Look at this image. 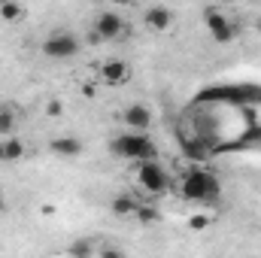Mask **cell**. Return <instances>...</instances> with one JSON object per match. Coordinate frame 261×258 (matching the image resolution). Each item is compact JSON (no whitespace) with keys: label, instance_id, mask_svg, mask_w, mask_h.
Listing matches in <instances>:
<instances>
[{"label":"cell","instance_id":"cell-8","mask_svg":"<svg viewBox=\"0 0 261 258\" xmlns=\"http://www.w3.org/2000/svg\"><path fill=\"white\" fill-rule=\"evenodd\" d=\"M100 79L107 85H122V82L130 79V67L122 58H113V61H107V64L100 67Z\"/></svg>","mask_w":261,"mask_h":258},{"label":"cell","instance_id":"cell-9","mask_svg":"<svg viewBox=\"0 0 261 258\" xmlns=\"http://www.w3.org/2000/svg\"><path fill=\"white\" fill-rule=\"evenodd\" d=\"M173 24V12L167 6H152L146 9V28L149 31H167Z\"/></svg>","mask_w":261,"mask_h":258},{"label":"cell","instance_id":"cell-14","mask_svg":"<svg viewBox=\"0 0 261 258\" xmlns=\"http://www.w3.org/2000/svg\"><path fill=\"white\" fill-rule=\"evenodd\" d=\"M0 18H3V21H18V18H21V6H18L15 0H3V3H0Z\"/></svg>","mask_w":261,"mask_h":258},{"label":"cell","instance_id":"cell-12","mask_svg":"<svg viewBox=\"0 0 261 258\" xmlns=\"http://www.w3.org/2000/svg\"><path fill=\"white\" fill-rule=\"evenodd\" d=\"M21 155H24L21 140H15V137H3V161H21Z\"/></svg>","mask_w":261,"mask_h":258},{"label":"cell","instance_id":"cell-15","mask_svg":"<svg viewBox=\"0 0 261 258\" xmlns=\"http://www.w3.org/2000/svg\"><path fill=\"white\" fill-rule=\"evenodd\" d=\"M67 255H76V258H88V255H94V246L88 243V240H76L70 249H67Z\"/></svg>","mask_w":261,"mask_h":258},{"label":"cell","instance_id":"cell-4","mask_svg":"<svg viewBox=\"0 0 261 258\" xmlns=\"http://www.w3.org/2000/svg\"><path fill=\"white\" fill-rule=\"evenodd\" d=\"M79 52V40L73 34H49L43 40V55L46 58H55V61H64V58H73Z\"/></svg>","mask_w":261,"mask_h":258},{"label":"cell","instance_id":"cell-20","mask_svg":"<svg viewBox=\"0 0 261 258\" xmlns=\"http://www.w3.org/2000/svg\"><path fill=\"white\" fill-rule=\"evenodd\" d=\"M0 161H3V140H0Z\"/></svg>","mask_w":261,"mask_h":258},{"label":"cell","instance_id":"cell-5","mask_svg":"<svg viewBox=\"0 0 261 258\" xmlns=\"http://www.w3.org/2000/svg\"><path fill=\"white\" fill-rule=\"evenodd\" d=\"M203 24H206V31L213 34L216 43H231V40H234V28L228 24V18L222 15V9L206 6V9H203Z\"/></svg>","mask_w":261,"mask_h":258},{"label":"cell","instance_id":"cell-10","mask_svg":"<svg viewBox=\"0 0 261 258\" xmlns=\"http://www.w3.org/2000/svg\"><path fill=\"white\" fill-rule=\"evenodd\" d=\"M49 149H52L55 155H64V158H76V155L82 152V143H79L76 137H58V140H52V143H49Z\"/></svg>","mask_w":261,"mask_h":258},{"label":"cell","instance_id":"cell-16","mask_svg":"<svg viewBox=\"0 0 261 258\" xmlns=\"http://www.w3.org/2000/svg\"><path fill=\"white\" fill-rule=\"evenodd\" d=\"M134 216H137L140 222H158V210H152V207H143V203L137 207V213H134Z\"/></svg>","mask_w":261,"mask_h":258},{"label":"cell","instance_id":"cell-6","mask_svg":"<svg viewBox=\"0 0 261 258\" xmlns=\"http://www.w3.org/2000/svg\"><path fill=\"white\" fill-rule=\"evenodd\" d=\"M94 31H97L103 40H119V37L125 34V21H122V15H119V12H100V15H97V24H94Z\"/></svg>","mask_w":261,"mask_h":258},{"label":"cell","instance_id":"cell-22","mask_svg":"<svg viewBox=\"0 0 261 258\" xmlns=\"http://www.w3.org/2000/svg\"><path fill=\"white\" fill-rule=\"evenodd\" d=\"M258 31H261V18H258Z\"/></svg>","mask_w":261,"mask_h":258},{"label":"cell","instance_id":"cell-3","mask_svg":"<svg viewBox=\"0 0 261 258\" xmlns=\"http://www.w3.org/2000/svg\"><path fill=\"white\" fill-rule=\"evenodd\" d=\"M137 183L146 189L149 194H164L170 189V176H167V170L155 161V158H149V161H140V170H137Z\"/></svg>","mask_w":261,"mask_h":258},{"label":"cell","instance_id":"cell-2","mask_svg":"<svg viewBox=\"0 0 261 258\" xmlns=\"http://www.w3.org/2000/svg\"><path fill=\"white\" fill-rule=\"evenodd\" d=\"M113 155L125 158V161H149V158H158V149L155 143L146 137V131H128V134H119L113 143H110Z\"/></svg>","mask_w":261,"mask_h":258},{"label":"cell","instance_id":"cell-11","mask_svg":"<svg viewBox=\"0 0 261 258\" xmlns=\"http://www.w3.org/2000/svg\"><path fill=\"white\" fill-rule=\"evenodd\" d=\"M18 128V119L12 113V107H0V137H12Z\"/></svg>","mask_w":261,"mask_h":258},{"label":"cell","instance_id":"cell-1","mask_svg":"<svg viewBox=\"0 0 261 258\" xmlns=\"http://www.w3.org/2000/svg\"><path fill=\"white\" fill-rule=\"evenodd\" d=\"M179 194L186 200H197V203H216L222 194V186L210 170H189L179 179Z\"/></svg>","mask_w":261,"mask_h":258},{"label":"cell","instance_id":"cell-17","mask_svg":"<svg viewBox=\"0 0 261 258\" xmlns=\"http://www.w3.org/2000/svg\"><path fill=\"white\" fill-rule=\"evenodd\" d=\"M210 222H213L210 216H203V213H195V216L189 219V228H192V231H203V228H210Z\"/></svg>","mask_w":261,"mask_h":258},{"label":"cell","instance_id":"cell-7","mask_svg":"<svg viewBox=\"0 0 261 258\" xmlns=\"http://www.w3.org/2000/svg\"><path fill=\"white\" fill-rule=\"evenodd\" d=\"M122 119H125L128 131H149V125H152V113L143 104H130L128 110L122 113Z\"/></svg>","mask_w":261,"mask_h":258},{"label":"cell","instance_id":"cell-21","mask_svg":"<svg viewBox=\"0 0 261 258\" xmlns=\"http://www.w3.org/2000/svg\"><path fill=\"white\" fill-rule=\"evenodd\" d=\"M0 210H3V194H0Z\"/></svg>","mask_w":261,"mask_h":258},{"label":"cell","instance_id":"cell-13","mask_svg":"<svg viewBox=\"0 0 261 258\" xmlns=\"http://www.w3.org/2000/svg\"><path fill=\"white\" fill-rule=\"evenodd\" d=\"M137 207H140V203H137L134 197H128V194H119V197L113 200V213H116V216H134Z\"/></svg>","mask_w":261,"mask_h":258},{"label":"cell","instance_id":"cell-19","mask_svg":"<svg viewBox=\"0 0 261 258\" xmlns=\"http://www.w3.org/2000/svg\"><path fill=\"white\" fill-rule=\"evenodd\" d=\"M100 43H103V37H100L97 31H91V34H88V46H100Z\"/></svg>","mask_w":261,"mask_h":258},{"label":"cell","instance_id":"cell-18","mask_svg":"<svg viewBox=\"0 0 261 258\" xmlns=\"http://www.w3.org/2000/svg\"><path fill=\"white\" fill-rule=\"evenodd\" d=\"M61 113H64V104H61V100H49V104H46V116H49V119H58Z\"/></svg>","mask_w":261,"mask_h":258}]
</instances>
